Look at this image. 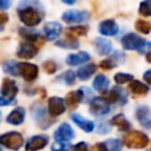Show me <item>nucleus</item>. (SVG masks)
<instances>
[{
  "mask_svg": "<svg viewBox=\"0 0 151 151\" xmlns=\"http://www.w3.org/2000/svg\"><path fill=\"white\" fill-rule=\"evenodd\" d=\"M129 90L134 96H145L149 92V86L139 80H131L129 84Z\"/></svg>",
  "mask_w": 151,
  "mask_h": 151,
  "instance_id": "26",
  "label": "nucleus"
},
{
  "mask_svg": "<svg viewBox=\"0 0 151 151\" xmlns=\"http://www.w3.org/2000/svg\"><path fill=\"white\" fill-rule=\"evenodd\" d=\"M72 151H88V146L85 142H79L76 145H73Z\"/></svg>",
  "mask_w": 151,
  "mask_h": 151,
  "instance_id": "40",
  "label": "nucleus"
},
{
  "mask_svg": "<svg viewBox=\"0 0 151 151\" xmlns=\"http://www.w3.org/2000/svg\"><path fill=\"white\" fill-rule=\"evenodd\" d=\"M18 33L19 35L25 40V41H28V42H33L37 45V42H40V44H44V39L41 38V34L38 29H34L32 27H20L18 29Z\"/></svg>",
  "mask_w": 151,
  "mask_h": 151,
  "instance_id": "15",
  "label": "nucleus"
},
{
  "mask_svg": "<svg viewBox=\"0 0 151 151\" xmlns=\"http://www.w3.org/2000/svg\"><path fill=\"white\" fill-rule=\"evenodd\" d=\"M96 70H97V66L93 63H87V64H85V65H83L81 67L78 68L77 77L80 80H87L94 74Z\"/></svg>",
  "mask_w": 151,
  "mask_h": 151,
  "instance_id": "24",
  "label": "nucleus"
},
{
  "mask_svg": "<svg viewBox=\"0 0 151 151\" xmlns=\"http://www.w3.org/2000/svg\"><path fill=\"white\" fill-rule=\"evenodd\" d=\"M113 80L116 81V84L120 85V84H125V83H129V81L133 80V76L132 74H129V73L119 72V73H116L114 74Z\"/></svg>",
  "mask_w": 151,
  "mask_h": 151,
  "instance_id": "34",
  "label": "nucleus"
},
{
  "mask_svg": "<svg viewBox=\"0 0 151 151\" xmlns=\"http://www.w3.org/2000/svg\"><path fill=\"white\" fill-rule=\"evenodd\" d=\"M67 150V144L63 142H54L51 146V151H66Z\"/></svg>",
  "mask_w": 151,
  "mask_h": 151,
  "instance_id": "39",
  "label": "nucleus"
},
{
  "mask_svg": "<svg viewBox=\"0 0 151 151\" xmlns=\"http://www.w3.org/2000/svg\"><path fill=\"white\" fill-rule=\"evenodd\" d=\"M0 151H2V149H1V147H0Z\"/></svg>",
  "mask_w": 151,
  "mask_h": 151,
  "instance_id": "49",
  "label": "nucleus"
},
{
  "mask_svg": "<svg viewBox=\"0 0 151 151\" xmlns=\"http://www.w3.org/2000/svg\"><path fill=\"white\" fill-rule=\"evenodd\" d=\"M138 12L144 17H151V0H143L139 4Z\"/></svg>",
  "mask_w": 151,
  "mask_h": 151,
  "instance_id": "36",
  "label": "nucleus"
},
{
  "mask_svg": "<svg viewBox=\"0 0 151 151\" xmlns=\"http://www.w3.org/2000/svg\"><path fill=\"white\" fill-rule=\"evenodd\" d=\"M0 145L8 150L18 151L24 146V137L18 131H8L0 134Z\"/></svg>",
  "mask_w": 151,
  "mask_h": 151,
  "instance_id": "4",
  "label": "nucleus"
},
{
  "mask_svg": "<svg viewBox=\"0 0 151 151\" xmlns=\"http://www.w3.org/2000/svg\"><path fill=\"white\" fill-rule=\"evenodd\" d=\"M66 110L65 101L60 97H51L47 101V112L51 117H58L63 114Z\"/></svg>",
  "mask_w": 151,
  "mask_h": 151,
  "instance_id": "14",
  "label": "nucleus"
},
{
  "mask_svg": "<svg viewBox=\"0 0 151 151\" xmlns=\"http://www.w3.org/2000/svg\"><path fill=\"white\" fill-rule=\"evenodd\" d=\"M31 116L34 119V122L40 126V129H48L50 125L54 123V119H50L47 116V110L45 106L37 101L31 106Z\"/></svg>",
  "mask_w": 151,
  "mask_h": 151,
  "instance_id": "5",
  "label": "nucleus"
},
{
  "mask_svg": "<svg viewBox=\"0 0 151 151\" xmlns=\"http://www.w3.org/2000/svg\"><path fill=\"white\" fill-rule=\"evenodd\" d=\"M58 83H61L64 85H73L76 83V72L72 71V70H67L65 72H63L61 74H59L55 79Z\"/></svg>",
  "mask_w": 151,
  "mask_h": 151,
  "instance_id": "29",
  "label": "nucleus"
},
{
  "mask_svg": "<svg viewBox=\"0 0 151 151\" xmlns=\"http://www.w3.org/2000/svg\"><path fill=\"white\" fill-rule=\"evenodd\" d=\"M18 92H19V87H18L15 80H13L11 78L2 79L0 93L5 98H7L8 100H12V101H15V96L18 94Z\"/></svg>",
  "mask_w": 151,
  "mask_h": 151,
  "instance_id": "11",
  "label": "nucleus"
},
{
  "mask_svg": "<svg viewBox=\"0 0 151 151\" xmlns=\"http://www.w3.org/2000/svg\"><path fill=\"white\" fill-rule=\"evenodd\" d=\"M150 114H151V112H150V109L147 106H139L137 109V111H136V117H137L138 122L143 126L151 119L150 118Z\"/></svg>",
  "mask_w": 151,
  "mask_h": 151,
  "instance_id": "31",
  "label": "nucleus"
},
{
  "mask_svg": "<svg viewBox=\"0 0 151 151\" xmlns=\"http://www.w3.org/2000/svg\"><path fill=\"white\" fill-rule=\"evenodd\" d=\"M94 44V47L97 50V52L100 54V55H106L109 54L110 52H112V44L110 40L105 39V38H101V37H98L94 39L93 41Z\"/></svg>",
  "mask_w": 151,
  "mask_h": 151,
  "instance_id": "23",
  "label": "nucleus"
},
{
  "mask_svg": "<svg viewBox=\"0 0 151 151\" xmlns=\"http://www.w3.org/2000/svg\"><path fill=\"white\" fill-rule=\"evenodd\" d=\"M25 116H26V111L24 107H15L13 109L6 117V123L11 124V125H21L25 122Z\"/></svg>",
  "mask_w": 151,
  "mask_h": 151,
  "instance_id": "17",
  "label": "nucleus"
},
{
  "mask_svg": "<svg viewBox=\"0 0 151 151\" xmlns=\"http://www.w3.org/2000/svg\"><path fill=\"white\" fill-rule=\"evenodd\" d=\"M111 124L114 125V126H117L120 131H129V130L131 129V123H130V122L125 118V116L122 114V113L116 114V116L111 119Z\"/></svg>",
  "mask_w": 151,
  "mask_h": 151,
  "instance_id": "27",
  "label": "nucleus"
},
{
  "mask_svg": "<svg viewBox=\"0 0 151 151\" xmlns=\"http://www.w3.org/2000/svg\"><path fill=\"white\" fill-rule=\"evenodd\" d=\"M50 139L46 134H35L28 138L25 144V151H40L45 146H47Z\"/></svg>",
  "mask_w": 151,
  "mask_h": 151,
  "instance_id": "12",
  "label": "nucleus"
},
{
  "mask_svg": "<svg viewBox=\"0 0 151 151\" xmlns=\"http://www.w3.org/2000/svg\"><path fill=\"white\" fill-rule=\"evenodd\" d=\"M92 86L98 92H107V88L110 86V80L104 74H97L92 81Z\"/></svg>",
  "mask_w": 151,
  "mask_h": 151,
  "instance_id": "25",
  "label": "nucleus"
},
{
  "mask_svg": "<svg viewBox=\"0 0 151 151\" xmlns=\"http://www.w3.org/2000/svg\"><path fill=\"white\" fill-rule=\"evenodd\" d=\"M61 32H63V26H61V24H59L57 21H48L44 26L45 38L50 41L55 40L61 34Z\"/></svg>",
  "mask_w": 151,
  "mask_h": 151,
  "instance_id": "16",
  "label": "nucleus"
},
{
  "mask_svg": "<svg viewBox=\"0 0 151 151\" xmlns=\"http://www.w3.org/2000/svg\"><path fill=\"white\" fill-rule=\"evenodd\" d=\"M105 93H106V97L104 99L109 103V105H111V104L125 105L127 101V94H126L125 90L122 87L114 86L109 92H105Z\"/></svg>",
  "mask_w": 151,
  "mask_h": 151,
  "instance_id": "8",
  "label": "nucleus"
},
{
  "mask_svg": "<svg viewBox=\"0 0 151 151\" xmlns=\"http://www.w3.org/2000/svg\"><path fill=\"white\" fill-rule=\"evenodd\" d=\"M19 20L25 27H35L44 19V8L39 0H21L17 7Z\"/></svg>",
  "mask_w": 151,
  "mask_h": 151,
  "instance_id": "1",
  "label": "nucleus"
},
{
  "mask_svg": "<svg viewBox=\"0 0 151 151\" xmlns=\"http://www.w3.org/2000/svg\"><path fill=\"white\" fill-rule=\"evenodd\" d=\"M53 137L57 142L67 143L74 138V131L68 123H63L57 127V130L53 133Z\"/></svg>",
  "mask_w": 151,
  "mask_h": 151,
  "instance_id": "13",
  "label": "nucleus"
},
{
  "mask_svg": "<svg viewBox=\"0 0 151 151\" xmlns=\"http://www.w3.org/2000/svg\"><path fill=\"white\" fill-rule=\"evenodd\" d=\"M134 26H136V29L138 32L143 33V34H149L150 31H151V24L149 21H146V20H143V19L137 20Z\"/></svg>",
  "mask_w": 151,
  "mask_h": 151,
  "instance_id": "33",
  "label": "nucleus"
},
{
  "mask_svg": "<svg viewBox=\"0 0 151 151\" xmlns=\"http://www.w3.org/2000/svg\"><path fill=\"white\" fill-rule=\"evenodd\" d=\"M38 51H39V47L35 44L24 41L17 48V57L24 60H28V59L34 58L38 54Z\"/></svg>",
  "mask_w": 151,
  "mask_h": 151,
  "instance_id": "9",
  "label": "nucleus"
},
{
  "mask_svg": "<svg viewBox=\"0 0 151 151\" xmlns=\"http://www.w3.org/2000/svg\"><path fill=\"white\" fill-rule=\"evenodd\" d=\"M124 58H125V55H124L122 52L116 51L111 58H107V59L101 60L100 64H99V66H100L103 70H111V68L116 67L119 63H122V61L124 63Z\"/></svg>",
  "mask_w": 151,
  "mask_h": 151,
  "instance_id": "21",
  "label": "nucleus"
},
{
  "mask_svg": "<svg viewBox=\"0 0 151 151\" xmlns=\"http://www.w3.org/2000/svg\"><path fill=\"white\" fill-rule=\"evenodd\" d=\"M106 145L107 151H122V142L119 139H107L106 142H104Z\"/></svg>",
  "mask_w": 151,
  "mask_h": 151,
  "instance_id": "35",
  "label": "nucleus"
},
{
  "mask_svg": "<svg viewBox=\"0 0 151 151\" xmlns=\"http://www.w3.org/2000/svg\"><path fill=\"white\" fill-rule=\"evenodd\" d=\"M13 0H0V11H7L12 6Z\"/></svg>",
  "mask_w": 151,
  "mask_h": 151,
  "instance_id": "41",
  "label": "nucleus"
},
{
  "mask_svg": "<svg viewBox=\"0 0 151 151\" xmlns=\"http://www.w3.org/2000/svg\"><path fill=\"white\" fill-rule=\"evenodd\" d=\"M111 131V125L109 122L104 120V122H100L98 124V127H97V132L100 133V134H106Z\"/></svg>",
  "mask_w": 151,
  "mask_h": 151,
  "instance_id": "38",
  "label": "nucleus"
},
{
  "mask_svg": "<svg viewBox=\"0 0 151 151\" xmlns=\"http://www.w3.org/2000/svg\"><path fill=\"white\" fill-rule=\"evenodd\" d=\"M42 68H44V71H45L47 74H53V73L57 72L58 66H57V64H55L53 60H46V61L42 64Z\"/></svg>",
  "mask_w": 151,
  "mask_h": 151,
  "instance_id": "37",
  "label": "nucleus"
},
{
  "mask_svg": "<svg viewBox=\"0 0 151 151\" xmlns=\"http://www.w3.org/2000/svg\"><path fill=\"white\" fill-rule=\"evenodd\" d=\"M91 59L90 54L87 52H78V53H72V54H68L67 58H66V64L70 65V66H78V65H81V64H85L86 61H88Z\"/></svg>",
  "mask_w": 151,
  "mask_h": 151,
  "instance_id": "22",
  "label": "nucleus"
},
{
  "mask_svg": "<svg viewBox=\"0 0 151 151\" xmlns=\"http://www.w3.org/2000/svg\"><path fill=\"white\" fill-rule=\"evenodd\" d=\"M110 105L103 97H93L90 103V112L93 116H105L110 112Z\"/></svg>",
  "mask_w": 151,
  "mask_h": 151,
  "instance_id": "10",
  "label": "nucleus"
},
{
  "mask_svg": "<svg viewBox=\"0 0 151 151\" xmlns=\"http://www.w3.org/2000/svg\"><path fill=\"white\" fill-rule=\"evenodd\" d=\"M18 73L25 81L32 83L39 76V67L35 64L28 61H21L18 64Z\"/></svg>",
  "mask_w": 151,
  "mask_h": 151,
  "instance_id": "6",
  "label": "nucleus"
},
{
  "mask_svg": "<svg viewBox=\"0 0 151 151\" xmlns=\"http://www.w3.org/2000/svg\"><path fill=\"white\" fill-rule=\"evenodd\" d=\"M90 18V14L85 11H79V9H68L65 11L61 15V19L66 24H81L86 22Z\"/></svg>",
  "mask_w": 151,
  "mask_h": 151,
  "instance_id": "7",
  "label": "nucleus"
},
{
  "mask_svg": "<svg viewBox=\"0 0 151 151\" xmlns=\"http://www.w3.org/2000/svg\"><path fill=\"white\" fill-rule=\"evenodd\" d=\"M87 31H88V27H87V26L77 25V26H72V27L66 28V34H67L68 37L77 38V37L86 35V34H87Z\"/></svg>",
  "mask_w": 151,
  "mask_h": 151,
  "instance_id": "30",
  "label": "nucleus"
},
{
  "mask_svg": "<svg viewBox=\"0 0 151 151\" xmlns=\"http://www.w3.org/2000/svg\"><path fill=\"white\" fill-rule=\"evenodd\" d=\"M143 79H144V81H145L147 85L151 86V70H147V71L143 74Z\"/></svg>",
  "mask_w": 151,
  "mask_h": 151,
  "instance_id": "45",
  "label": "nucleus"
},
{
  "mask_svg": "<svg viewBox=\"0 0 151 151\" xmlns=\"http://www.w3.org/2000/svg\"><path fill=\"white\" fill-rule=\"evenodd\" d=\"M83 100V92L81 90H77V91H71L66 94L64 101H65V106H67L70 110H73L76 107H78V105L80 104V101Z\"/></svg>",
  "mask_w": 151,
  "mask_h": 151,
  "instance_id": "20",
  "label": "nucleus"
},
{
  "mask_svg": "<svg viewBox=\"0 0 151 151\" xmlns=\"http://www.w3.org/2000/svg\"><path fill=\"white\" fill-rule=\"evenodd\" d=\"M120 44H122L124 50H126V51L137 50L140 54L142 53H147L151 50V42L145 40V39H143L142 37L137 35L136 33H127V34H125L122 38Z\"/></svg>",
  "mask_w": 151,
  "mask_h": 151,
  "instance_id": "2",
  "label": "nucleus"
},
{
  "mask_svg": "<svg viewBox=\"0 0 151 151\" xmlns=\"http://www.w3.org/2000/svg\"><path fill=\"white\" fill-rule=\"evenodd\" d=\"M55 46L61 47V48H66V50H76V48L79 47V42H78V40L76 38L66 35L65 38L57 40L55 41Z\"/></svg>",
  "mask_w": 151,
  "mask_h": 151,
  "instance_id": "28",
  "label": "nucleus"
},
{
  "mask_svg": "<svg viewBox=\"0 0 151 151\" xmlns=\"http://www.w3.org/2000/svg\"><path fill=\"white\" fill-rule=\"evenodd\" d=\"M146 60H147V63H150V64H151V51L146 53Z\"/></svg>",
  "mask_w": 151,
  "mask_h": 151,
  "instance_id": "47",
  "label": "nucleus"
},
{
  "mask_svg": "<svg viewBox=\"0 0 151 151\" xmlns=\"http://www.w3.org/2000/svg\"><path fill=\"white\" fill-rule=\"evenodd\" d=\"M8 20H9L8 14L0 12V26H4L5 24H7V22H8Z\"/></svg>",
  "mask_w": 151,
  "mask_h": 151,
  "instance_id": "44",
  "label": "nucleus"
},
{
  "mask_svg": "<svg viewBox=\"0 0 151 151\" xmlns=\"http://www.w3.org/2000/svg\"><path fill=\"white\" fill-rule=\"evenodd\" d=\"M64 4H66V5H73L74 2H76V0H61Z\"/></svg>",
  "mask_w": 151,
  "mask_h": 151,
  "instance_id": "46",
  "label": "nucleus"
},
{
  "mask_svg": "<svg viewBox=\"0 0 151 151\" xmlns=\"http://www.w3.org/2000/svg\"><path fill=\"white\" fill-rule=\"evenodd\" d=\"M18 61H14V60H7L2 64V70L5 73L9 74V76H14V77H18L19 73H18Z\"/></svg>",
  "mask_w": 151,
  "mask_h": 151,
  "instance_id": "32",
  "label": "nucleus"
},
{
  "mask_svg": "<svg viewBox=\"0 0 151 151\" xmlns=\"http://www.w3.org/2000/svg\"><path fill=\"white\" fill-rule=\"evenodd\" d=\"M4 29H5V27H4V26H0V32H2Z\"/></svg>",
  "mask_w": 151,
  "mask_h": 151,
  "instance_id": "48",
  "label": "nucleus"
},
{
  "mask_svg": "<svg viewBox=\"0 0 151 151\" xmlns=\"http://www.w3.org/2000/svg\"><path fill=\"white\" fill-rule=\"evenodd\" d=\"M13 104H15V101L8 100L7 98H5V97L0 93V106H8V105H13Z\"/></svg>",
  "mask_w": 151,
  "mask_h": 151,
  "instance_id": "43",
  "label": "nucleus"
},
{
  "mask_svg": "<svg viewBox=\"0 0 151 151\" xmlns=\"http://www.w3.org/2000/svg\"><path fill=\"white\" fill-rule=\"evenodd\" d=\"M71 120L83 131L85 132H92L94 130V123L88 120V119H85L84 117H81L80 114L78 113H72L71 116Z\"/></svg>",
  "mask_w": 151,
  "mask_h": 151,
  "instance_id": "19",
  "label": "nucleus"
},
{
  "mask_svg": "<svg viewBox=\"0 0 151 151\" xmlns=\"http://www.w3.org/2000/svg\"><path fill=\"white\" fill-rule=\"evenodd\" d=\"M123 144L129 149H144L149 144V137L142 131H129L123 137Z\"/></svg>",
  "mask_w": 151,
  "mask_h": 151,
  "instance_id": "3",
  "label": "nucleus"
},
{
  "mask_svg": "<svg viewBox=\"0 0 151 151\" xmlns=\"http://www.w3.org/2000/svg\"><path fill=\"white\" fill-rule=\"evenodd\" d=\"M90 151H107V149H106L105 143H97L91 147Z\"/></svg>",
  "mask_w": 151,
  "mask_h": 151,
  "instance_id": "42",
  "label": "nucleus"
},
{
  "mask_svg": "<svg viewBox=\"0 0 151 151\" xmlns=\"http://www.w3.org/2000/svg\"><path fill=\"white\" fill-rule=\"evenodd\" d=\"M99 32L100 34L103 35H106V37H113V35H117L118 31H119V27L118 25L116 24V21L113 20H104L99 24Z\"/></svg>",
  "mask_w": 151,
  "mask_h": 151,
  "instance_id": "18",
  "label": "nucleus"
}]
</instances>
